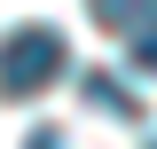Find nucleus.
<instances>
[{"instance_id": "20e7f679", "label": "nucleus", "mask_w": 157, "mask_h": 149, "mask_svg": "<svg viewBox=\"0 0 157 149\" xmlns=\"http://www.w3.org/2000/svg\"><path fill=\"white\" fill-rule=\"evenodd\" d=\"M24 149H63V133H55V126H39V133H32Z\"/></svg>"}, {"instance_id": "f03ea898", "label": "nucleus", "mask_w": 157, "mask_h": 149, "mask_svg": "<svg viewBox=\"0 0 157 149\" xmlns=\"http://www.w3.org/2000/svg\"><path fill=\"white\" fill-rule=\"evenodd\" d=\"M86 8H94V24H110V32H149L157 24V0H86Z\"/></svg>"}, {"instance_id": "39448f33", "label": "nucleus", "mask_w": 157, "mask_h": 149, "mask_svg": "<svg viewBox=\"0 0 157 149\" xmlns=\"http://www.w3.org/2000/svg\"><path fill=\"white\" fill-rule=\"evenodd\" d=\"M149 149H157V141H149Z\"/></svg>"}, {"instance_id": "f257e3e1", "label": "nucleus", "mask_w": 157, "mask_h": 149, "mask_svg": "<svg viewBox=\"0 0 157 149\" xmlns=\"http://www.w3.org/2000/svg\"><path fill=\"white\" fill-rule=\"evenodd\" d=\"M63 32L55 24H24V32H8V47H0V94H16V102H32L39 86H55L63 78Z\"/></svg>"}, {"instance_id": "7ed1b4c3", "label": "nucleus", "mask_w": 157, "mask_h": 149, "mask_svg": "<svg viewBox=\"0 0 157 149\" xmlns=\"http://www.w3.org/2000/svg\"><path fill=\"white\" fill-rule=\"evenodd\" d=\"M86 102H102V110H110V118H141V102H134V94H126V86H118L110 71H86Z\"/></svg>"}]
</instances>
